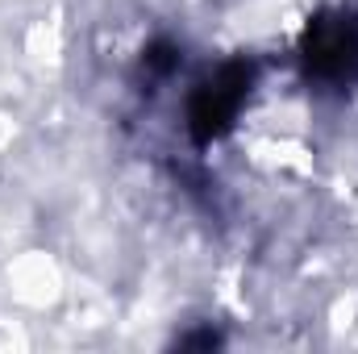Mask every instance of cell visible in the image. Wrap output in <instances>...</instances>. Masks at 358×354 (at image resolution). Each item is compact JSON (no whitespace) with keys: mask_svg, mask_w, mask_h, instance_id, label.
Returning <instances> with one entry per match:
<instances>
[{"mask_svg":"<svg viewBox=\"0 0 358 354\" xmlns=\"http://www.w3.org/2000/svg\"><path fill=\"white\" fill-rule=\"evenodd\" d=\"M246 88H250V67L246 63H229V67H221V76L213 84H200V92L192 96V113H187L192 134L200 142L221 138L234 125V117L246 100Z\"/></svg>","mask_w":358,"mask_h":354,"instance_id":"1","label":"cell"},{"mask_svg":"<svg viewBox=\"0 0 358 354\" xmlns=\"http://www.w3.org/2000/svg\"><path fill=\"white\" fill-rule=\"evenodd\" d=\"M308 63L321 71V76H342L358 55L355 29L346 21H317L308 29Z\"/></svg>","mask_w":358,"mask_h":354,"instance_id":"2","label":"cell"}]
</instances>
